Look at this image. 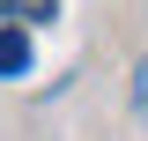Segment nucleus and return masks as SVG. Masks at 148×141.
Returning <instances> with one entry per match:
<instances>
[{"instance_id": "nucleus-1", "label": "nucleus", "mask_w": 148, "mask_h": 141, "mask_svg": "<svg viewBox=\"0 0 148 141\" xmlns=\"http://www.w3.org/2000/svg\"><path fill=\"white\" fill-rule=\"evenodd\" d=\"M15 74H30V30L0 22V82H15Z\"/></svg>"}, {"instance_id": "nucleus-2", "label": "nucleus", "mask_w": 148, "mask_h": 141, "mask_svg": "<svg viewBox=\"0 0 148 141\" xmlns=\"http://www.w3.org/2000/svg\"><path fill=\"white\" fill-rule=\"evenodd\" d=\"M52 8L59 0H0V22H15V30L22 22H52Z\"/></svg>"}, {"instance_id": "nucleus-3", "label": "nucleus", "mask_w": 148, "mask_h": 141, "mask_svg": "<svg viewBox=\"0 0 148 141\" xmlns=\"http://www.w3.org/2000/svg\"><path fill=\"white\" fill-rule=\"evenodd\" d=\"M133 111H148V59L133 67Z\"/></svg>"}]
</instances>
